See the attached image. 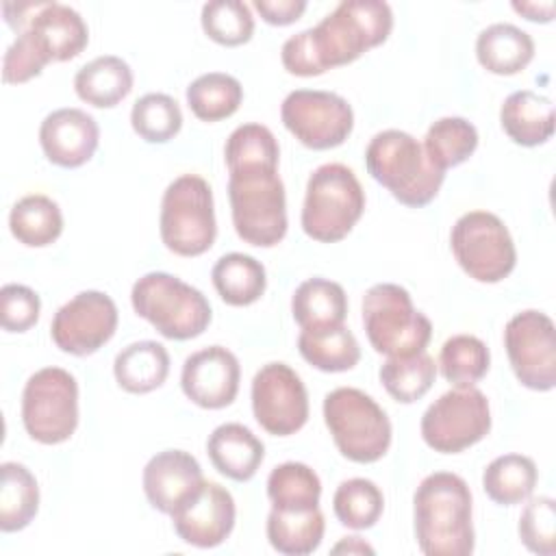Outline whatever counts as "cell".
<instances>
[{"label":"cell","instance_id":"obj_1","mask_svg":"<svg viewBox=\"0 0 556 556\" xmlns=\"http://www.w3.org/2000/svg\"><path fill=\"white\" fill-rule=\"evenodd\" d=\"M393 11L382 0H345L317 26L291 35L280 50L285 70L293 76H319L356 61L387 41Z\"/></svg>","mask_w":556,"mask_h":556},{"label":"cell","instance_id":"obj_2","mask_svg":"<svg viewBox=\"0 0 556 556\" xmlns=\"http://www.w3.org/2000/svg\"><path fill=\"white\" fill-rule=\"evenodd\" d=\"M415 539L426 556H469L476 545L471 491L452 471L426 476L413 495Z\"/></svg>","mask_w":556,"mask_h":556},{"label":"cell","instance_id":"obj_3","mask_svg":"<svg viewBox=\"0 0 556 556\" xmlns=\"http://www.w3.org/2000/svg\"><path fill=\"white\" fill-rule=\"evenodd\" d=\"M369 176L380 182L400 204L419 208L430 204L445 172L432 165L424 146L404 130H380L371 137L365 150Z\"/></svg>","mask_w":556,"mask_h":556},{"label":"cell","instance_id":"obj_4","mask_svg":"<svg viewBox=\"0 0 556 556\" xmlns=\"http://www.w3.org/2000/svg\"><path fill=\"white\" fill-rule=\"evenodd\" d=\"M132 308L172 341L200 337L213 317L206 295L167 271L143 274L130 291Z\"/></svg>","mask_w":556,"mask_h":556},{"label":"cell","instance_id":"obj_5","mask_svg":"<svg viewBox=\"0 0 556 556\" xmlns=\"http://www.w3.org/2000/svg\"><path fill=\"white\" fill-rule=\"evenodd\" d=\"M365 211V191L356 174L343 163L319 165L306 182L302 230L319 241L334 243L350 235Z\"/></svg>","mask_w":556,"mask_h":556},{"label":"cell","instance_id":"obj_6","mask_svg":"<svg viewBox=\"0 0 556 556\" xmlns=\"http://www.w3.org/2000/svg\"><path fill=\"white\" fill-rule=\"evenodd\" d=\"M232 226L239 239L274 248L287 235V195L278 169H241L228 178Z\"/></svg>","mask_w":556,"mask_h":556},{"label":"cell","instance_id":"obj_7","mask_svg":"<svg viewBox=\"0 0 556 556\" xmlns=\"http://www.w3.org/2000/svg\"><path fill=\"white\" fill-rule=\"evenodd\" d=\"M324 421L341 456L352 463H376L391 445V421L365 391L339 387L324 397Z\"/></svg>","mask_w":556,"mask_h":556},{"label":"cell","instance_id":"obj_8","mask_svg":"<svg viewBox=\"0 0 556 556\" xmlns=\"http://www.w3.org/2000/svg\"><path fill=\"white\" fill-rule=\"evenodd\" d=\"M363 326L371 348L384 356L426 352L430 319L415 308L410 293L395 282H378L363 295Z\"/></svg>","mask_w":556,"mask_h":556},{"label":"cell","instance_id":"obj_9","mask_svg":"<svg viewBox=\"0 0 556 556\" xmlns=\"http://www.w3.org/2000/svg\"><path fill=\"white\" fill-rule=\"evenodd\" d=\"M159 230L165 248L178 256H200L215 243L213 189L198 174L174 178L163 191Z\"/></svg>","mask_w":556,"mask_h":556},{"label":"cell","instance_id":"obj_10","mask_svg":"<svg viewBox=\"0 0 556 556\" xmlns=\"http://www.w3.org/2000/svg\"><path fill=\"white\" fill-rule=\"evenodd\" d=\"M26 434L43 445L67 441L78 426V382L63 367L35 371L22 391Z\"/></svg>","mask_w":556,"mask_h":556},{"label":"cell","instance_id":"obj_11","mask_svg":"<svg viewBox=\"0 0 556 556\" xmlns=\"http://www.w3.org/2000/svg\"><path fill=\"white\" fill-rule=\"evenodd\" d=\"M450 245L460 269L478 282H500L517 265L515 241L506 224L489 211H469L456 219Z\"/></svg>","mask_w":556,"mask_h":556},{"label":"cell","instance_id":"obj_12","mask_svg":"<svg viewBox=\"0 0 556 556\" xmlns=\"http://www.w3.org/2000/svg\"><path fill=\"white\" fill-rule=\"evenodd\" d=\"M424 443L441 454H458L491 430V406L476 387H456L434 400L421 415Z\"/></svg>","mask_w":556,"mask_h":556},{"label":"cell","instance_id":"obj_13","mask_svg":"<svg viewBox=\"0 0 556 556\" xmlns=\"http://www.w3.org/2000/svg\"><path fill=\"white\" fill-rule=\"evenodd\" d=\"M285 128L311 150L341 146L354 128V111L345 98L321 89H295L280 106Z\"/></svg>","mask_w":556,"mask_h":556},{"label":"cell","instance_id":"obj_14","mask_svg":"<svg viewBox=\"0 0 556 556\" xmlns=\"http://www.w3.org/2000/svg\"><path fill=\"white\" fill-rule=\"evenodd\" d=\"M504 348L517 380L532 391L556 387V330L549 315L528 308L504 328Z\"/></svg>","mask_w":556,"mask_h":556},{"label":"cell","instance_id":"obj_15","mask_svg":"<svg viewBox=\"0 0 556 556\" xmlns=\"http://www.w3.org/2000/svg\"><path fill=\"white\" fill-rule=\"evenodd\" d=\"M252 413L274 437L295 434L308 419V393L293 367L267 363L252 378Z\"/></svg>","mask_w":556,"mask_h":556},{"label":"cell","instance_id":"obj_16","mask_svg":"<svg viewBox=\"0 0 556 556\" xmlns=\"http://www.w3.org/2000/svg\"><path fill=\"white\" fill-rule=\"evenodd\" d=\"M117 330V306L102 291H80L52 317L50 337L54 345L72 356H89L113 339Z\"/></svg>","mask_w":556,"mask_h":556},{"label":"cell","instance_id":"obj_17","mask_svg":"<svg viewBox=\"0 0 556 556\" xmlns=\"http://www.w3.org/2000/svg\"><path fill=\"white\" fill-rule=\"evenodd\" d=\"M169 517L174 532L182 543L208 549L222 545L230 536L237 508L228 489L204 480L202 486Z\"/></svg>","mask_w":556,"mask_h":556},{"label":"cell","instance_id":"obj_18","mask_svg":"<svg viewBox=\"0 0 556 556\" xmlns=\"http://www.w3.org/2000/svg\"><path fill=\"white\" fill-rule=\"evenodd\" d=\"M241 367L224 345H208L185 358L180 371L182 393L200 408L230 406L239 393Z\"/></svg>","mask_w":556,"mask_h":556},{"label":"cell","instance_id":"obj_19","mask_svg":"<svg viewBox=\"0 0 556 556\" xmlns=\"http://www.w3.org/2000/svg\"><path fill=\"white\" fill-rule=\"evenodd\" d=\"M98 141V122L83 109H56L39 126V143L46 159L65 169L85 165L93 156Z\"/></svg>","mask_w":556,"mask_h":556},{"label":"cell","instance_id":"obj_20","mask_svg":"<svg viewBox=\"0 0 556 556\" xmlns=\"http://www.w3.org/2000/svg\"><path fill=\"white\" fill-rule=\"evenodd\" d=\"M143 493L152 508L172 515L204 482L202 467L185 450H163L143 467Z\"/></svg>","mask_w":556,"mask_h":556},{"label":"cell","instance_id":"obj_21","mask_svg":"<svg viewBox=\"0 0 556 556\" xmlns=\"http://www.w3.org/2000/svg\"><path fill=\"white\" fill-rule=\"evenodd\" d=\"M26 28L50 61H70L89 43V28L80 13L61 2H43Z\"/></svg>","mask_w":556,"mask_h":556},{"label":"cell","instance_id":"obj_22","mask_svg":"<svg viewBox=\"0 0 556 556\" xmlns=\"http://www.w3.org/2000/svg\"><path fill=\"white\" fill-rule=\"evenodd\" d=\"M206 454L222 476L235 482H245L258 471L265 458V445L250 428L230 421L217 426L208 434Z\"/></svg>","mask_w":556,"mask_h":556},{"label":"cell","instance_id":"obj_23","mask_svg":"<svg viewBox=\"0 0 556 556\" xmlns=\"http://www.w3.org/2000/svg\"><path fill=\"white\" fill-rule=\"evenodd\" d=\"M500 124L517 146H541L554 135V104L530 89L513 91L500 109Z\"/></svg>","mask_w":556,"mask_h":556},{"label":"cell","instance_id":"obj_24","mask_svg":"<svg viewBox=\"0 0 556 556\" xmlns=\"http://www.w3.org/2000/svg\"><path fill=\"white\" fill-rule=\"evenodd\" d=\"M476 59L491 74L513 76L534 59V39L515 24L497 22L478 35Z\"/></svg>","mask_w":556,"mask_h":556},{"label":"cell","instance_id":"obj_25","mask_svg":"<svg viewBox=\"0 0 556 556\" xmlns=\"http://www.w3.org/2000/svg\"><path fill=\"white\" fill-rule=\"evenodd\" d=\"M132 80V70L122 56L102 54L76 72L74 91L96 109H111L130 93Z\"/></svg>","mask_w":556,"mask_h":556},{"label":"cell","instance_id":"obj_26","mask_svg":"<svg viewBox=\"0 0 556 556\" xmlns=\"http://www.w3.org/2000/svg\"><path fill=\"white\" fill-rule=\"evenodd\" d=\"M169 374V354L159 341H135L113 361V376L128 393H150L159 389Z\"/></svg>","mask_w":556,"mask_h":556},{"label":"cell","instance_id":"obj_27","mask_svg":"<svg viewBox=\"0 0 556 556\" xmlns=\"http://www.w3.org/2000/svg\"><path fill=\"white\" fill-rule=\"evenodd\" d=\"M324 530L326 521L319 506L308 510L271 508L265 526L269 545L285 556L313 554L321 545Z\"/></svg>","mask_w":556,"mask_h":556},{"label":"cell","instance_id":"obj_28","mask_svg":"<svg viewBox=\"0 0 556 556\" xmlns=\"http://www.w3.org/2000/svg\"><path fill=\"white\" fill-rule=\"evenodd\" d=\"M298 350L308 365L328 374L348 371L361 361L358 341L343 324L302 328Z\"/></svg>","mask_w":556,"mask_h":556},{"label":"cell","instance_id":"obj_29","mask_svg":"<svg viewBox=\"0 0 556 556\" xmlns=\"http://www.w3.org/2000/svg\"><path fill=\"white\" fill-rule=\"evenodd\" d=\"M211 280L219 298L230 306H250L265 293L267 274L261 261L243 252H230L217 258Z\"/></svg>","mask_w":556,"mask_h":556},{"label":"cell","instance_id":"obj_30","mask_svg":"<svg viewBox=\"0 0 556 556\" xmlns=\"http://www.w3.org/2000/svg\"><path fill=\"white\" fill-rule=\"evenodd\" d=\"M291 313L300 328L339 326L348 317V295L334 280L308 278L293 291Z\"/></svg>","mask_w":556,"mask_h":556},{"label":"cell","instance_id":"obj_31","mask_svg":"<svg viewBox=\"0 0 556 556\" xmlns=\"http://www.w3.org/2000/svg\"><path fill=\"white\" fill-rule=\"evenodd\" d=\"M11 235L28 248H46L63 232V213L59 204L41 193L20 198L9 213Z\"/></svg>","mask_w":556,"mask_h":556},{"label":"cell","instance_id":"obj_32","mask_svg":"<svg viewBox=\"0 0 556 556\" xmlns=\"http://www.w3.org/2000/svg\"><path fill=\"white\" fill-rule=\"evenodd\" d=\"M0 530H24L39 510V486L30 469L22 463H2L0 467Z\"/></svg>","mask_w":556,"mask_h":556},{"label":"cell","instance_id":"obj_33","mask_svg":"<svg viewBox=\"0 0 556 556\" xmlns=\"http://www.w3.org/2000/svg\"><path fill=\"white\" fill-rule=\"evenodd\" d=\"M539 480V469L530 456L504 454L493 458L482 473V489L500 506L526 502Z\"/></svg>","mask_w":556,"mask_h":556},{"label":"cell","instance_id":"obj_34","mask_svg":"<svg viewBox=\"0 0 556 556\" xmlns=\"http://www.w3.org/2000/svg\"><path fill=\"white\" fill-rule=\"evenodd\" d=\"M267 497L271 508L308 510L319 506L321 480L304 463L287 460L276 465L267 476Z\"/></svg>","mask_w":556,"mask_h":556},{"label":"cell","instance_id":"obj_35","mask_svg":"<svg viewBox=\"0 0 556 556\" xmlns=\"http://www.w3.org/2000/svg\"><path fill=\"white\" fill-rule=\"evenodd\" d=\"M424 150L441 172L465 163L478 148V130L465 117H441L430 124L424 137Z\"/></svg>","mask_w":556,"mask_h":556},{"label":"cell","instance_id":"obj_36","mask_svg":"<svg viewBox=\"0 0 556 556\" xmlns=\"http://www.w3.org/2000/svg\"><path fill=\"white\" fill-rule=\"evenodd\" d=\"M243 100L241 83L226 72H208L187 87V104L202 122H222L237 113Z\"/></svg>","mask_w":556,"mask_h":556},{"label":"cell","instance_id":"obj_37","mask_svg":"<svg viewBox=\"0 0 556 556\" xmlns=\"http://www.w3.org/2000/svg\"><path fill=\"white\" fill-rule=\"evenodd\" d=\"M380 382L387 393L402 404L421 400L437 378V363L430 354L419 352L410 356H389L380 367Z\"/></svg>","mask_w":556,"mask_h":556},{"label":"cell","instance_id":"obj_38","mask_svg":"<svg viewBox=\"0 0 556 556\" xmlns=\"http://www.w3.org/2000/svg\"><path fill=\"white\" fill-rule=\"evenodd\" d=\"M280 148L274 132L263 124H241L237 126L224 146V159L228 172L241 169H278Z\"/></svg>","mask_w":556,"mask_h":556},{"label":"cell","instance_id":"obj_39","mask_svg":"<svg viewBox=\"0 0 556 556\" xmlns=\"http://www.w3.org/2000/svg\"><path fill=\"white\" fill-rule=\"evenodd\" d=\"M491 365L489 348L473 334H454L441 345L439 369L454 387H473Z\"/></svg>","mask_w":556,"mask_h":556},{"label":"cell","instance_id":"obj_40","mask_svg":"<svg viewBox=\"0 0 556 556\" xmlns=\"http://www.w3.org/2000/svg\"><path fill=\"white\" fill-rule=\"evenodd\" d=\"M332 510L343 526L352 530H367L380 519L384 497L374 480L350 478L337 486L332 495Z\"/></svg>","mask_w":556,"mask_h":556},{"label":"cell","instance_id":"obj_41","mask_svg":"<svg viewBox=\"0 0 556 556\" xmlns=\"http://www.w3.org/2000/svg\"><path fill=\"white\" fill-rule=\"evenodd\" d=\"M132 130L148 143H167L182 128V111L167 93H146L130 111Z\"/></svg>","mask_w":556,"mask_h":556},{"label":"cell","instance_id":"obj_42","mask_svg":"<svg viewBox=\"0 0 556 556\" xmlns=\"http://www.w3.org/2000/svg\"><path fill=\"white\" fill-rule=\"evenodd\" d=\"M202 30L208 39L219 46L235 48L252 39L254 17L245 2L241 0H211L200 13Z\"/></svg>","mask_w":556,"mask_h":556},{"label":"cell","instance_id":"obj_43","mask_svg":"<svg viewBox=\"0 0 556 556\" xmlns=\"http://www.w3.org/2000/svg\"><path fill=\"white\" fill-rule=\"evenodd\" d=\"M530 500V497H528ZM521 543L539 556H554L556 552V502L547 495L532 497L519 517Z\"/></svg>","mask_w":556,"mask_h":556},{"label":"cell","instance_id":"obj_44","mask_svg":"<svg viewBox=\"0 0 556 556\" xmlns=\"http://www.w3.org/2000/svg\"><path fill=\"white\" fill-rule=\"evenodd\" d=\"M48 63H50L48 54L35 41L33 33L28 28H24L4 52L2 78H4V83L22 85V83H28L30 78L39 76Z\"/></svg>","mask_w":556,"mask_h":556},{"label":"cell","instance_id":"obj_45","mask_svg":"<svg viewBox=\"0 0 556 556\" xmlns=\"http://www.w3.org/2000/svg\"><path fill=\"white\" fill-rule=\"evenodd\" d=\"M41 300L26 285L9 282L0 289V324L7 332H26L39 319Z\"/></svg>","mask_w":556,"mask_h":556},{"label":"cell","instance_id":"obj_46","mask_svg":"<svg viewBox=\"0 0 556 556\" xmlns=\"http://www.w3.org/2000/svg\"><path fill=\"white\" fill-rule=\"evenodd\" d=\"M254 9L271 26H289L306 11L304 0H254Z\"/></svg>","mask_w":556,"mask_h":556},{"label":"cell","instance_id":"obj_47","mask_svg":"<svg viewBox=\"0 0 556 556\" xmlns=\"http://www.w3.org/2000/svg\"><path fill=\"white\" fill-rule=\"evenodd\" d=\"M513 9L530 22L547 24L554 20V2H513Z\"/></svg>","mask_w":556,"mask_h":556},{"label":"cell","instance_id":"obj_48","mask_svg":"<svg viewBox=\"0 0 556 556\" xmlns=\"http://www.w3.org/2000/svg\"><path fill=\"white\" fill-rule=\"evenodd\" d=\"M332 552L334 554H339V552H348V554H354V552H358V554H374V547L371 545H367L361 536H345L341 543H337L334 547H332Z\"/></svg>","mask_w":556,"mask_h":556}]
</instances>
